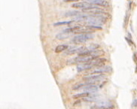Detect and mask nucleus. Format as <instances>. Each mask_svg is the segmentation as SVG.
I'll use <instances>...</instances> for the list:
<instances>
[{
	"label": "nucleus",
	"mask_w": 137,
	"mask_h": 109,
	"mask_svg": "<svg viewBox=\"0 0 137 109\" xmlns=\"http://www.w3.org/2000/svg\"><path fill=\"white\" fill-rule=\"evenodd\" d=\"M93 38H94V35L91 33L79 34L78 35L75 36L72 40V42L74 44H83V43H85Z\"/></svg>",
	"instance_id": "obj_1"
},
{
	"label": "nucleus",
	"mask_w": 137,
	"mask_h": 109,
	"mask_svg": "<svg viewBox=\"0 0 137 109\" xmlns=\"http://www.w3.org/2000/svg\"><path fill=\"white\" fill-rule=\"evenodd\" d=\"M106 75L103 74H90L88 75H86L83 78V79L86 81V83L89 84H96L98 82H99L103 78H105Z\"/></svg>",
	"instance_id": "obj_2"
},
{
	"label": "nucleus",
	"mask_w": 137,
	"mask_h": 109,
	"mask_svg": "<svg viewBox=\"0 0 137 109\" xmlns=\"http://www.w3.org/2000/svg\"><path fill=\"white\" fill-rule=\"evenodd\" d=\"M82 12H84V13H89L91 14H105L106 12L104 11V10H103L102 8L97 7L96 5H93L91 8H85V9H82Z\"/></svg>",
	"instance_id": "obj_3"
},
{
	"label": "nucleus",
	"mask_w": 137,
	"mask_h": 109,
	"mask_svg": "<svg viewBox=\"0 0 137 109\" xmlns=\"http://www.w3.org/2000/svg\"><path fill=\"white\" fill-rule=\"evenodd\" d=\"M93 67H96V66H95V59L93 60V61H91V62H89V63H82V64L78 65L77 71L78 72H81V71H84L91 69Z\"/></svg>",
	"instance_id": "obj_4"
},
{
	"label": "nucleus",
	"mask_w": 137,
	"mask_h": 109,
	"mask_svg": "<svg viewBox=\"0 0 137 109\" xmlns=\"http://www.w3.org/2000/svg\"><path fill=\"white\" fill-rule=\"evenodd\" d=\"M81 89L87 93H96L99 90V87L97 86H96L95 84L85 83V85Z\"/></svg>",
	"instance_id": "obj_5"
},
{
	"label": "nucleus",
	"mask_w": 137,
	"mask_h": 109,
	"mask_svg": "<svg viewBox=\"0 0 137 109\" xmlns=\"http://www.w3.org/2000/svg\"><path fill=\"white\" fill-rule=\"evenodd\" d=\"M112 71V68L110 66H103V67H99L97 69L93 70L92 72H91L90 74H103V73H106V72H111Z\"/></svg>",
	"instance_id": "obj_6"
},
{
	"label": "nucleus",
	"mask_w": 137,
	"mask_h": 109,
	"mask_svg": "<svg viewBox=\"0 0 137 109\" xmlns=\"http://www.w3.org/2000/svg\"><path fill=\"white\" fill-rule=\"evenodd\" d=\"M88 49V47H72L70 49H68V51L66 52V54H79L82 51H85Z\"/></svg>",
	"instance_id": "obj_7"
},
{
	"label": "nucleus",
	"mask_w": 137,
	"mask_h": 109,
	"mask_svg": "<svg viewBox=\"0 0 137 109\" xmlns=\"http://www.w3.org/2000/svg\"><path fill=\"white\" fill-rule=\"evenodd\" d=\"M93 6V5H92L90 2H76L72 4V7L75 8H81V9H85V8H88Z\"/></svg>",
	"instance_id": "obj_8"
},
{
	"label": "nucleus",
	"mask_w": 137,
	"mask_h": 109,
	"mask_svg": "<svg viewBox=\"0 0 137 109\" xmlns=\"http://www.w3.org/2000/svg\"><path fill=\"white\" fill-rule=\"evenodd\" d=\"M91 3L92 5H96V6H103V7H108V3L107 2V1H106V0H95V1H93Z\"/></svg>",
	"instance_id": "obj_9"
},
{
	"label": "nucleus",
	"mask_w": 137,
	"mask_h": 109,
	"mask_svg": "<svg viewBox=\"0 0 137 109\" xmlns=\"http://www.w3.org/2000/svg\"><path fill=\"white\" fill-rule=\"evenodd\" d=\"M99 99V97L98 95H89L88 97H85L83 99L84 101L88 102H97Z\"/></svg>",
	"instance_id": "obj_10"
},
{
	"label": "nucleus",
	"mask_w": 137,
	"mask_h": 109,
	"mask_svg": "<svg viewBox=\"0 0 137 109\" xmlns=\"http://www.w3.org/2000/svg\"><path fill=\"white\" fill-rule=\"evenodd\" d=\"M69 49V46L66 45V44H60V45H58L56 48H55V52L56 53H61L63 52L66 50Z\"/></svg>",
	"instance_id": "obj_11"
},
{
	"label": "nucleus",
	"mask_w": 137,
	"mask_h": 109,
	"mask_svg": "<svg viewBox=\"0 0 137 109\" xmlns=\"http://www.w3.org/2000/svg\"><path fill=\"white\" fill-rule=\"evenodd\" d=\"M82 12L78 11H69L67 13L65 14V17H77L78 15H81Z\"/></svg>",
	"instance_id": "obj_12"
},
{
	"label": "nucleus",
	"mask_w": 137,
	"mask_h": 109,
	"mask_svg": "<svg viewBox=\"0 0 137 109\" xmlns=\"http://www.w3.org/2000/svg\"><path fill=\"white\" fill-rule=\"evenodd\" d=\"M90 95L89 93H87V92H84L81 93H78V94H76L73 95V98L74 99H78V98H85V97H88V96Z\"/></svg>",
	"instance_id": "obj_13"
},
{
	"label": "nucleus",
	"mask_w": 137,
	"mask_h": 109,
	"mask_svg": "<svg viewBox=\"0 0 137 109\" xmlns=\"http://www.w3.org/2000/svg\"><path fill=\"white\" fill-rule=\"evenodd\" d=\"M69 34H66V33H63V32H62V33H59L56 35V38L59 40H63V39H66L69 37Z\"/></svg>",
	"instance_id": "obj_14"
},
{
	"label": "nucleus",
	"mask_w": 137,
	"mask_h": 109,
	"mask_svg": "<svg viewBox=\"0 0 137 109\" xmlns=\"http://www.w3.org/2000/svg\"><path fill=\"white\" fill-rule=\"evenodd\" d=\"M72 22H74V21H73V20H72V21H62V22H57V23H55L54 24V26L57 27V26L68 25V24H71Z\"/></svg>",
	"instance_id": "obj_15"
},
{
	"label": "nucleus",
	"mask_w": 137,
	"mask_h": 109,
	"mask_svg": "<svg viewBox=\"0 0 137 109\" xmlns=\"http://www.w3.org/2000/svg\"><path fill=\"white\" fill-rule=\"evenodd\" d=\"M129 19H130V14L128 13H127L125 17H124V25H123L124 27H127L128 22H129Z\"/></svg>",
	"instance_id": "obj_16"
},
{
	"label": "nucleus",
	"mask_w": 137,
	"mask_h": 109,
	"mask_svg": "<svg viewBox=\"0 0 137 109\" xmlns=\"http://www.w3.org/2000/svg\"><path fill=\"white\" fill-rule=\"evenodd\" d=\"M85 85V84H84V83H78V84H76V85H75L73 87H72V90H79V89H81Z\"/></svg>",
	"instance_id": "obj_17"
},
{
	"label": "nucleus",
	"mask_w": 137,
	"mask_h": 109,
	"mask_svg": "<svg viewBox=\"0 0 137 109\" xmlns=\"http://www.w3.org/2000/svg\"><path fill=\"white\" fill-rule=\"evenodd\" d=\"M65 2H77L79 1V0H63Z\"/></svg>",
	"instance_id": "obj_18"
},
{
	"label": "nucleus",
	"mask_w": 137,
	"mask_h": 109,
	"mask_svg": "<svg viewBox=\"0 0 137 109\" xmlns=\"http://www.w3.org/2000/svg\"><path fill=\"white\" fill-rule=\"evenodd\" d=\"M126 40H127V41H128L129 44H130V45H131V44H133V41H131L130 39H129L128 38H126Z\"/></svg>",
	"instance_id": "obj_19"
},
{
	"label": "nucleus",
	"mask_w": 137,
	"mask_h": 109,
	"mask_svg": "<svg viewBox=\"0 0 137 109\" xmlns=\"http://www.w3.org/2000/svg\"><path fill=\"white\" fill-rule=\"evenodd\" d=\"M133 59L135 60V63L137 64V56H136V54H134V55H133Z\"/></svg>",
	"instance_id": "obj_20"
},
{
	"label": "nucleus",
	"mask_w": 137,
	"mask_h": 109,
	"mask_svg": "<svg viewBox=\"0 0 137 109\" xmlns=\"http://www.w3.org/2000/svg\"><path fill=\"white\" fill-rule=\"evenodd\" d=\"M133 106H134V107H137V100H136V101L134 102Z\"/></svg>",
	"instance_id": "obj_21"
}]
</instances>
